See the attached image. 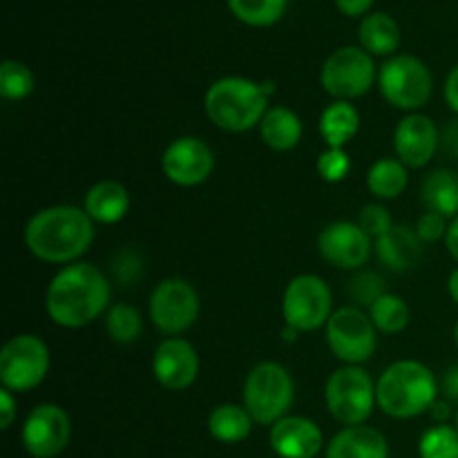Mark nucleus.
I'll return each instance as SVG.
<instances>
[{
  "label": "nucleus",
  "instance_id": "f704fd0d",
  "mask_svg": "<svg viewBox=\"0 0 458 458\" xmlns=\"http://www.w3.org/2000/svg\"><path fill=\"white\" fill-rule=\"evenodd\" d=\"M358 224H360V228L371 240H380L385 233H389L394 228L392 215L378 201H371V204L362 206V210L358 213Z\"/></svg>",
  "mask_w": 458,
  "mask_h": 458
},
{
  "label": "nucleus",
  "instance_id": "39448f33",
  "mask_svg": "<svg viewBox=\"0 0 458 458\" xmlns=\"http://www.w3.org/2000/svg\"><path fill=\"white\" fill-rule=\"evenodd\" d=\"M242 398L253 423L273 428L289 416L295 398L293 378L280 362H259L246 374Z\"/></svg>",
  "mask_w": 458,
  "mask_h": 458
},
{
  "label": "nucleus",
  "instance_id": "2eb2a0df",
  "mask_svg": "<svg viewBox=\"0 0 458 458\" xmlns=\"http://www.w3.org/2000/svg\"><path fill=\"white\" fill-rule=\"evenodd\" d=\"M318 250L331 267L358 271L369 262L374 240L362 231L358 222H334L318 237Z\"/></svg>",
  "mask_w": 458,
  "mask_h": 458
},
{
  "label": "nucleus",
  "instance_id": "ddd939ff",
  "mask_svg": "<svg viewBox=\"0 0 458 458\" xmlns=\"http://www.w3.org/2000/svg\"><path fill=\"white\" fill-rule=\"evenodd\" d=\"M72 438V420L61 405L40 403L22 423V445L34 458H56Z\"/></svg>",
  "mask_w": 458,
  "mask_h": 458
},
{
  "label": "nucleus",
  "instance_id": "4468645a",
  "mask_svg": "<svg viewBox=\"0 0 458 458\" xmlns=\"http://www.w3.org/2000/svg\"><path fill=\"white\" fill-rule=\"evenodd\" d=\"M161 170L174 186L195 188L215 170V155L199 137H179L161 155Z\"/></svg>",
  "mask_w": 458,
  "mask_h": 458
},
{
  "label": "nucleus",
  "instance_id": "c03bdc74",
  "mask_svg": "<svg viewBox=\"0 0 458 458\" xmlns=\"http://www.w3.org/2000/svg\"><path fill=\"white\" fill-rule=\"evenodd\" d=\"M447 293H450V298L458 304V268H454V271L450 273V277H447Z\"/></svg>",
  "mask_w": 458,
  "mask_h": 458
},
{
  "label": "nucleus",
  "instance_id": "2f4dec72",
  "mask_svg": "<svg viewBox=\"0 0 458 458\" xmlns=\"http://www.w3.org/2000/svg\"><path fill=\"white\" fill-rule=\"evenodd\" d=\"M420 458H458V429L452 425H434L420 437Z\"/></svg>",
  "mask_w": 458,
  "mask_h": 458
},
{
  "label": "nucleus",
  "instance_id": "f8f14e48",
  "mask_svg": "<svg viewBox=\"0 0 458 458\" xmlns=\"http://www.w3.org/2000/svg\"><path fill=\"white\" fill-rule=\"evenodd\" d=\"M329 352L344 365H362L378 347V329L369 313L358 307H340L325 327Z\"/></svg>",
  "mask_w": 458,
  "mask_h": 458
},
{
  "label": "nucleus",
  "instance_id": "6ab92c4d",
  "mask_svg": "<svg viewBox=\"0 0 458 458\" xmlns=\"http://www.w3.org/2000/svg\"><path fill=\"white\" fill-rule=\"evenodd\" d=\"M83 210L89 215L94 224H119L130 210V192L123 183L114 179L97 182L83 199Z\"/></svg>",
  "mask_w": 458,
  "mask_h": 458
},
{
  "label": "nucleus",
  "instance_id": "a19ab883",
  "mask_svg": "<svg viewBox=\"0 0 458 458\" xmlns=\"http://www.w3.org/2000/svg\"><path fill=\"white\" fill-rule=\"evenodd\" d=\"M443 392L450 401H458V365L450 367L443 376Z\"/></svg>",
  "mask_w": 458,
  "mask_h": 458
},
{
  "label": "nucleus",
  "instance_id": "b1692460",
  "mask_svg": "<svg viewBox=\"0 0 458 458\" xmlns=\"http://www.w3.org/2000/svg\"><path fill=\"white\" fill-rule=\"evenodd\" d=\"M420 199L428 210L447 219L458 217V174L445 168L429 173L420 186Z\"/></svg>",
  "mask_w": 458,
  "mask_h": 458
},
{
  "label": "nucleus",
  "instance_id": "ea45409f",
  "mask_svg": "<svg viewBox=\"0 0 458 458\" xmlns=\"http://www.w3.org/2000/svg\"><path fill=\"white\" fill-rule=\"evenodd\" d=\"M445 101L447 106L458 114V65L450 72V76L445 79Z\"/></svg>",
  "mask_w": 458,
  "mask_h": 458
},
{
  "label": "nucleus",
  "instance_id": "1a4fd4ad",
  "mask_svg": "<svg viewBox=\"0 0 458 458\" xmlns=\"http://www.w3.org/2000/svg\"><path fill=\"white\" fill-rule=\"evenodd\" d=\"M49 349L34 334H18L4 343L0 352V383L13 394L38 387L49 371Z\"/></svg>",
  "mask_w": 458,
  "mask_h": 458
},
{
  "label": "nucleus",
  "instance_id": "de8ad7c7",
  "mask_svg": "<svg viewBox=\"0 0 458 458\" xmlns=\"http://www.w3.org/2000/svg\"><path fill=\"white\" fill-rule=\"evenodd\" d=\"M456 429H458V411H456Z\"/></svg>",
  "mask_w": 458,
  "mask_h": 458
},
{
  "label": "nucleus",
  "instance_id": "6e6552de",
  "mask_svg": "<svg viewBox=\"0 0 458 458\" xmlns=\"http://www.w3.org/2000/svg\"><path fill=\"white\" fill-rule=\"evenodd\" d=\"M331 316L334 295L320 276L302 273L286 284L282 295V318L286 327H293L300 334H311L327 327Z\"/></svg>",
  "mask_w": 458,
  "mask_h": 458
},
{
  "label": "nucleus",
  "instance_id": "473e14b6",
  "mask_svg": "<svg viewBox=\"0 0 458 458\" xmlns=\"http://www.w3.org/2000/svg\"><path fill=\"white\" fill-rule=\"evenodd\" d=\"M385 293H387V291H385L383 276H378V273L374 271H358L356 276H353L352 284H349V298L356 302L353 307L358 309H369L371 304L378 298H383Z\"/></svg>",
  "mask_w": 458,
  "mask_h": 458
},
{
  "label": "nucleus",
  "instance_id": "dca6fc26",
  "mask_svg": "<svg viewBox=\"0 0 458 458\" xmlns=\"http://www.w3.org/2000/svg\"><path fill=\"white\" fill-rule=\"evenodd\" d=\"M199 353L188 340L165 338L152 356V376L168 392H183L199 378Z\"/></svg>",
  "mask_w": 458,
  "mask_h": 458
},
{
  "label": "nucleus",
  "instance_id": "4c0bfd02",
  "mask_svg": "<svg viewBox=\"0 0 458 458\" xmlns=\"http://www.w3.org/2000/svg\"><path fill=\"white\" fill-rule=\"evenodd\" d=\"M376 0H335V7L344 13V16H362L371 9Z\"/></svg>",
  "mask_w": 458,
  "mask_h": 458
},
{
  "label": "nucleus",
  "instance_id": "393cba45",
  "mask_svg": "<svg viewBox=\"0 0 458 458\" xmlns=\"http://www.w3.org/2000/svg\"><path fill=\"white\" fill-rule=\"evenodd\" d=\"M208 432L215 441L235 445V443L246 441L250 437L253 419L244 405L222 403V405L213 407V411L208 414Z\"/></svg>",
  "mask_w": 458,
  "mask_h": 458
},
{
  "label": "nucleus",
  "instance_id": "412c9836",
  "mask_svg": "<svg viewBox=\"0 0 458 458\" xmlns=\"http://www.w3.org/2000/svg\"><path fill=\"white\" fill-rule=\"evenodd\" d=\"M327 458H389L387 438L374 428H344L327 445Z\"/></svg>",
  "mask_w": 458,
  "mask_h": 458
},
{
  "label": "nucleus",
  "instance_id": "c9c22d12",
  "mask_svg": "<svg viewBox=\"0 0 458 458\" xmlns=\"http://www.w3.org/2000/svg\"><path fill=\"white\" fill-rule=\"evenodd\" d=\"M447 226H450L447 217H443L441 213H434V210H425L416 222L414 231L420 237V242H438L445 240Z\"/></svg>",
  "mask_w": 458,
  "mask_h": 458
},
{
  "label": "nucleus",
  "instance_id": "f03ea898",
  "mask_svg": "<svg viewBox=\"0 0 458 458\" xmlns=\"http://www.w3.org/2000/svg\"><path fill=\"white\" fill-rule=\"evenodd\" d=\"M94 242V222L79 206H47L30 217L25 246L47 264H74Z\"/></svg>",
  "mask_w": 458,
  "mask_h": 458
},
{
  "label": "nucleus",
  "instance_id": "37998d69",
  "mask_svg": "<svg viewBox=\"0 0 458 458\" xmlns=\"http://www.w3.org/2000/svg\"><path fill=\"white\" fill-rule=\"evenodd\" d=\"M445 246L450 250L452 258L458 262V217L450 219V226H447V235H445Z\"/></svg>",
  "mask_w": 458,
  "mask_h": 458
},
{
  "label": "nucleus",
  "instance_id": "a211bd4d",
  "mask_svg": "<svg viewBox=\"0 0 458 458\" xmlns=\"http://www.w3.org/2000/svg\"><path fill=\"white\" fill-rule=\"evenodd\" d=\"M268 445L280 458H316L325 447V434L304 416H284L268 434Z\"/></svg>",
  "mask_w": 458,
  "mask_h": 458
},
{
  "label": "nucleus",
  "instance_id": "0eeeda50",
  "mask_svg": "<svg viewBox=\"0 0 458 458\" xmlns=\"http://www.w3.org/2000/svg\"><path fill=\"white\" fill-rule=\"evenodd\" d=\"M378 88L385 101L396 110L416 112L432 98V72L420 58L398 54L378 70Z\"/></svg>",
  "mask_w": 458,
  "mask_h": 458
},
{
  "label": "nucleus",
  "instance_id": "f3484780",
  "mask_svg": "<svg viewBox=\"0 0 458 458\" xmlns=\"http://www.w3.org/2000/svg\"><path fill=\"white\" fill-rule=\"evenodd\" d=\"M441 148V132L434 119L420 112L403 116L394 130V150L407 168H425Z\"/></svg>",
  "mask_w": 458,
  "mask_h": 458
},
{
  "label": "nucleus",
  "instance_id": "a878e982",
  "mask_svg": "<svg viewBox=\"0 0 458 458\" xmlns=\"http://www.w3.org/2000/svg\"><path fill=\"white\" fill-rule=\"evenodd\" d=\"M358 38H360V47L371 56H392L401 45V30L392 16L376 12L360 22Z\"/></svg>",
  "mask_w": 458,
  "mask_h": 458
},
{
  "label": "nucleus",
  "instance_id": "5701e85b",
  "mask_svg": "<svg viewBox=\"0 0 458 458\" xmlns=\"http://www.w3.org/2000/svg\"><path fill=\"white\" fill-rule=\"evenodd\" d=\"M360 130V112L352 101H334L320 114V134L327 148H344Z\"/></svg>",
  "mask_w": 458,
  "mask_h": 458
},
{
  "label": "nucleus",
  "instance_id": "e433bc0d",
  "mask_svg": "<svg viewBox=\"0 0 458 458\" xmlns=\"http://www.w3.org/2000/svg\"><path fill=\"white\" fill-rule=\"evenodd\" d=\"M18 416V403L13 392L9 389H0V429H9Z\"/></svg>",
  "mask_w": 458,
  "mask_h": 458
},
{
  "label": "nucleus",
  "instance_id": "a18cd8bd",
  "mask_svg": "<svg viewBox=\"0 0 458 458\" xmlns=\"http://www.w3.org/2000/svg\"><path fill=\"white\" fill-rule=\"evenodd\" d=\"M300 335V331H295L293 327H284V331H282V340L284 343H295V338Z\"/></svg>",
  "mask_w": 458,
  "mask_h": 458
},
{
  "label": "nucleus",
  "instance_id": "7ed1b4c3",
  "mask_svg": "<svg viewBox=\"0 0 458 458\" xmlns=\"http://www.w3.org/2000/svg\"><path fill=\"white\" fill-rule=\"evenodd\" d=\"M271 85L255 83L244 76H224L215 81L204 97V110L210 123L224 132H249L259 128L268 112Z\"/></svg>",
  "mask_w": 458,
  "mask_h": 458
},
{
  "label": "nucleus",
  "instance_id": "cd10ccee",
  "mask_svg": "<svg viewBox=\"0 0 458 458\" xmlns=\"http://www.w3.org/2000/svg\"><path fill=\"white\" fill-rule=\"evenodd\" d=\"M367 313H369L371 322H374V327L380 334H401V331H405L411 322L410 304H407L401 295L394 293H385L383 298L376 300Z\"/></svg>",
  "mask_w": 458,
  "mask_h": 458
},
{
  "label": "nucleus",
  "instance_id": "58836bf2",
  "mask_svg": "<svg viewBox=\"0 0 458 458\" xmlns=\"http://www.w3.org/2000/svg\"><path fill=\"white\" fill-rule=\"evenodd\" d=\"M441 146L445 148V152H450L452 157H458V119L450 121L447 128L441 132Z\"/></svg>",
  "mask_w": 458,
  "mask_h": 458
},
{
  "label": "nucleus",
  "instance_id": "20e7f679",
  "mask_svg": "<svg viewBox=\"0 0 458 458\" xmlns=\"http://www.w3.org/2000/svg\"><path fill=\"white\" fill-rule=\"evenodd\" d=\"M437 398V376L419 360H396L376 380L378 410L392 419L407 420L428 414Z\"/></svg>",
  "mask_w": 458,
  "mask_h": 458
},
{
  "label": "nucleus",
  "instance_id": "72a5a7b5",
  "mask_svg": "<svg viewBox=\"0 0 458 458\" xmlns=\"http://www.w3.org/2000/svg\"><path fill=\"white\" fill-rule=\"evenodd\" d=\"M316 170L318 174H320L322 182L340 183L347 179L349 173H352V159H349L344 148H327V150L320 152V157H318Z\"/></svg>",
  "mask_w": 458,
  "mask_h": 458
},
{
  "label": "nucleus",
  "instance_id": "c85d7f7f",
  "mask_svg": "<svg viewBox=\"0 0 458 458\" xmlns=\"http://www.w3.org/2000/svg\"><path fill=\"white\" fill-rule=\"evenodd\" d=\"M237 21L250 27H271L284 16L289 0H226Z\"/></svg>",
  "mask_w": 458,
  "mask_h": 458
},
{
  "label": "nucleus",
  "instance_id": "f257e3e1",
  "mask_svg": "<svg viewBox=\"0 0 458 458\" xmlns=\"http://www.w3.org/2000/svg\"><path fill=\"white\" fill-rule=\"evenodd\" d=\"M112 286L106 273L89 262L63 267L49 280L45 311L63 329H83L110 309Z\"/></svg>",
  "mask_w": 458,
  "mask_h": 458
},
{
  "label": "nucleus",
  "instance_id": "4be33fe9",
  "mask_svg": "<svg viewBox=\"0 0 458 458\" xmlns=\"http://www.w3.org/2000/svg\"><path fill=\"white\" fill-rule=\"evenodd\" d=\"M302 121L291 107L273 106L259 123V137L271 150L289 152L302 141Z\"/></svg>",
  "mask_w": 458,
  "mask_h": 458
},
{
  "label": "nucleus",
  "instance_id": "aec40b11",
  "mask_svg": "<svg viewBox=\"0 0 458 458\" xmlns=\"http://www.w3.org/2000/svg\"><path fill=\"white\" fill-rule=\"evenodd\" d=\"M376 255L392 271H410L419 264L420 255H423V242L416 235L414 228L394 224L392 231L376 240Z\"/></svg>",
  "mask_w": 458,
  "mask_h": 458
},
{
  "label": "nucleus",
  "instance_id": "423d86ee",
  "mask_svg": "<svg viewBox=\"0 0 458 458\" xmlns=\"http://www.w3.org/2000/svg\"><path fill=\"white\" fill-rule=\"evenodd\" d=\"M325 403L334 420L344 428L365 425L378 405L374 378L362 365L340 367L327 378Z\"/></svg>",
  "mask_w": 458,
  "mask_h": 458
},
{
  "label": "nucleus",
  "instance_id": "9b49d317",
  "mask_svg": "<svg viewBox=\"0 0 458 458\" xmlns=\"http://www.w3.org/2000/svg\"><path fill=\"white\" fill-rule=\"evenodd\" d=\"M199 293L183 277H165L152 289L148 311L157 329L168 338L186 334L199 318Z\"/></svg>",
  "mask_w": 458,
  "mask_h": 458
},
{
  "label": "nucleus",
  "instance_id": "79ce46f5",
  "mask_svg": "<svg viewBox=\"0 0 458 458\" xmlns=\"http://www.w3.org/2000/svg\"><path fill=\"white\" fill-rule=\"evenodd\" d=\"M428 414L437 420V425H447V420H450V416H452V410H450V405H447V401L437 398V403L429 407Z\"/></svg>",
  "mask_w": 458,
  "mask_h": 458
},
{
  "label": "nucleus",
  "instance_id": "c756f323",
  "mask_svg": "<svg viewBox=\"0 0 458 458\" xmlns=\"http://www.w3.org/2000/svg\"><path fill=\"white\" fill-rule=\"evenodd\" d=\"M106 331L116 344L137 343L143 331V318L137 307L125 302H116L106 313Z\"/></svg>",
  "mask_w": 458,
  "mask_h": 458
},
{
  "label": "nucleus",
  "instance_id": "bb28decb",
  "mask_svg": "<svg viewBox=\"0 0 458 458\" xmlns=\"http://www.w3.org/2000/svg\"><path fill=\"white\" fill-rule=\"evenodd\" d=\"M410 183V168L401 159L383 157L371 164L367 173V188L376 199H398Z\"/></svg>",
  "mask_w": 458,
  "mask_h": 458
},
{
  "label": "nucleus",
  "instance_id": "7c9ffc66",
  "mask_svg": "<svg viewBox=\"0 0 458 458\" xmlns=\"http://www.w3.org/2000/svg\"><path fill=\"white\" fill-rule=\"evenodd\" d=\"M36 88L34 72L21 61H4L0 65V97L4 101H22Z\"/></svg>",
  "mask_w": 458,
  "mask_h": 458
},
{
  "label": "nucleus",
  "instance_id": "49530a36",
  "mask_svg": "<svg viewBox=\"0 0 458 458\" xmlns=\"http://www.w3.org/2000/svg\"><path fill=\"white\" fill-rule=\"evenodd\" d=\"M454 340H456V347H458V322H456V327H454Z\"/></svg>",
  "mask_w": 458,
  "mask_h": 458
},
{
  "label": "nucleus",
  "instance_id": "9d476101",
  "mask_svg": "<svg viewBox=\"0 0 458 458\" xmlns=\"http://www.w3.org/2000/svg\"><path fill=\"white\" fill-rule=\"evenodd\" d=\"M378 70L371 54L362 47H340L325 61L320 72V83L335 101H353L374 88Z\"/></svg>",
  "mask_w": 458,
  "mask_h": 458
}]
</instances>
